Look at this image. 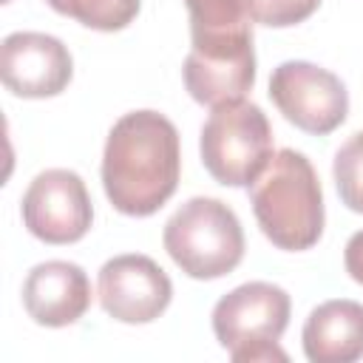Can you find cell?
<instances>
[{"mask_svg": "<svg viewBox=\"0 0 363 363\" xmlns=\"http://www.w3.org/2000/svg\"><path fill=\"white\" fill-rule=\"evenodd\" d=\"M318 6L320 0H247L250 20L269 26V28L298 26L306 17H312Z\"/></svg>", "mask_w": 363, "mask_h": 363, "instance_id": "2e32d148", "label": "cell"}, {"mask_svg": "<svg viewBox=\"0 0 363 363\" xmlns=\"http://www.w3.org/2000/svg\"><path fill=\"white\" fill-rule=\"evenodd\" d=\"M289 295L269 281H250L218 298L213 306L216 340L230 352L235 363L286 360L278 346L289 323Z\"/></svg>", "mask_w": 363, "mask_h": 363, "instance_id": "277c9868", "label": "cell"}, {"mask_svg": "<svg viewBox=\"0 0 363 363\" xmlns=\"http://www.w3.org/2000/svg\"><path fill=\"white\" fill-rule=\"evenodd\" d=\"M3 3H9V0H3Z\"/></svg>", "mask_w": 363, "mask_h": 363, "instance_id": "ac0fdd59", "label": "cell"}, {"mask_svg": "<svg viewBox=\"0 0 363 363\" xmlns=\"http://www.w3.org/2000/svg\"><path fill=\"white\" fill-rule=\"evenodd\" d=\"M190 11V34H216L250 28L247 0H184Z\"/></svg>", "mask_w": 363, "mask_h": 363, "instance_id": "9a60e30c", "label": "cell"}, {"mask_svg": "<svg viewBox=\"0 0 363 363\" xmlns=\"http://www.w3.org/2000/svg\"><path fill=\"white\" fill-rule=\"evenodd\" d=\"M20 213L26 230L45 244H74L91 230L94 221L82 176L65 167L37 173L23 193Z\"/></svg>", "mask_w": 363, "mask_h": 363, "instance_id": "ba28073f", "label": "cell"}, {"mask_svg": "<svg viewBox=\"0 0 363 363\" xmlns=\"http://www.w3.org/2000/svg\"><path fill=\"white\" fill-rule=\"evenodd\" d=\"M176 125L159 111H130L113 122L102 153V187L125 216H153L179 184Z\"/></svg>", "mask_w": 363, "mask_h": 363, "instance_id": "6da1fadb", "label": "cell"}, {"mask_svg": "<svg viewBox=\"0 0 363 363\" xmlns=\"http://www.w3.org/2000/svg\"><path fill=\"white\" fill-rule=\"evenodd\" d=\"M269 99L286 122L315 136L332 133L349 113V94L340 77L306 60H286L272 71Z\"/></svg>", "mask_w": 363, "mask_h": 363, "instance_id": "52a82bcc", "label": "cell"}, {"mask_svg": "<svg viewBox=\"0 0 363 363\" xmlns=\"http://www.w3.org/2000/svg\"><path fill=\"white\" fill-rule=\"evenodd\" d=\"M173 298L167 272L139 252L116 255L99 269V303L119 323H150Z\"/></svg>", "mask_w": 363, "mask_h": 363, "instance_id": "9c48e42d", "label": "cell"}, {"mask_svg": "<svg viewBox=\"0 0 363 363\" xmlns=\"http://www.w3.org/2000/svg\"><path fill=\"white\" fill-rule=\"evenodd\" d=\"M164 250L173 264L199 281L233 272L244 258V230L238 216L218 199H187L164 224Z\"/></svg>", "mask_w": 363, "mask_h": 363, "instance_id": "3957f363", "label": "cell"}, {"mask_svg": "<svg viewBox=\"0 0 363 363\" xmlns=\"http://www.w3.org/2000/svg\"><path fill=\"white\" fill-rule=\"evenodd\" d=\"M332 173L340 201L349 210L363 213V130L352 133L340 145V150L335 153Z\"/></svg>", "mask_w": 363, "mask_h": 363, "instance_id": "5bb4252c", "label": "cell"}, {"mask_svg": "<svg viewBox=\"0 0 363 363\" xmlns=\"http://www.w3.org/2000/svg\"><path fill=\"white\" fill-rule=\"evenodd\" d=\"M54 11L74 17L94 31H119L133 23L142 0H45Z\"/></svg>", "mask_w": 363, "mask_h": 363, "instance_id": "4fadbf2b", "label": "cell"}, {"mask_svg": "<svg viewBox=\"0 0 363 363\" xmlns=\"http://www.w3.org/2000/svg\"><path fill=\"white\" fill-rule=\"evenodd\" d=\"M343 264H346V272H349L357 284H363V230H357V233L346 241Z\"/></svg>", "mask_w": 363, "mask_h": 363, "instance_id": "e0dca14e", "label": "cell"}, {"mask_svg": "<svg viewBox=\"0 0 363 363\" xmlns=\"http://www.w3.org/2000/svg\"><path fill=\"white\" fill-rule=\"evenodd\" d=\"M3 85L23 99L57 96L74 77L71 51L43 31H14L0 45Z\"/></svg>", "mask_w": 363, "mask_h": 363, "instance_id": "30bf717a", "label": "cell"}, {"mask_svg": "<svg viewBox=\"0 0 363 363\" xmlns=\"http://www.w3.org/2000/svg\"><path fill=\"white\" fill-rule=\"evenodd\" d=\"M190 37L193 45L182 68L187 94L207 108L241 102L255 82L252 28Z\"/></svg>", "mask_w": 363, "mask_h": 363, "instance_id": "8992f818", "label": "cell"}, {"mask_svg": "<svg viewBox=\"0 0 363 363\" xmlns=\"http://www.w3.org/2000/svg\"><path fill=\"white\" fill-rule=\"evenodd\" d=\"M250 204L261 233L278 250H309L323 233V193L318 173L312 162L292 147L278 150L252 182Z\"/></svg>", "mask_w": 363, "mask_h": 363, "instance_id": "7a4b0ae2", "label": "cell"}, {"mask_svg": "<svg viewBox=\"0 0 363 363\" xmlns=\"http://www.w3.org/2000/svg\"><path fill=\"white\" fill-rule=\"evenodd\" d=\"M312 363H354L363 357V303L335 298L315 306L301 332Z\"/></svg>", "mask_w": 363, "mask_h": 363, "instance_id": "7c38bea8", "label": "cell"}, {"mask_svg": "<svg viewBox=\"0 0 363 363\" xmlns=\"http://www.w3.org/2000/svg\"><path fill=\"white\" fill-rule=\"evenodd\" d=\"M207 173L227 187H250L272 153V125L255 102H233L213 108L199 139Z\"/></svg>", "mask_w": 363, "mask_h": 363, "instance_id": "5b68a950", "label": "cell"}, {"mask_svg": "<svg viewBox=\"0 0 363 363\" xmlns=\"http://www.w3.org/2000/svg\"><path fill=\"white\" fill-rule=\"evenodd\" d=\"M23 306L40 326H71L91 306V281L74 261H43L23 281Z\"/></svg>", "mask_w": 363, "mask_h": 363, "instance_id": "8fae6325", "label": "cell"}]
</instances>
